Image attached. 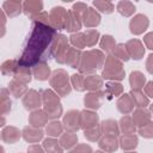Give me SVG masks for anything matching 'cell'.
Masks as SVG:
<instances>
[{"mask_svg":"<svg viewBox=\"0 0 153 153\" xmlns=\"http://www.w3.org/2000/svg\"><path fill=\"white\" fill-rule=\"evenodd\" d=\"M55 31L43 24H36L30 32L24 51L19 63L23 66H31L37 61L49 59L54 47Z\"/></svg>","mask_w":153,"mask_h":153,"instance_id":"6da1fadb","label":"cell"}]
</instances>
